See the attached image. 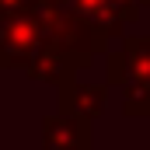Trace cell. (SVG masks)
Returning <instances> with one entry per match:
<instances>
[{
  "label": "cell",
  "mask_w": 150,
  "mask_h": 150,
  "mask_svg": "<svg viewBox=\"0 0 150 150\" xmlns=\"http://www.w3.org/2000/svg\"><path fill=\"white\" fill-rule=\"evenodd\" d=\"M108 84L122 87V115H150V35H126L105 59Z\"/></svg>",
  "instance_id": "cell-1"
},
{
  "label": "cell",
  "mask_w": 150,
  "mask_h": 150,
  "mask_svg": "<svg viewBox=\"0 0 150 150\" xmlns=\"http://www.w3.org/2000/svg\"><path fill=\"white\" fill-rule=\"evenodd\" d=\"M32 11H35L38 21H42V28H45L49 42H52L59 52H67L80 70H84L98 52H108V42L98 35L91 25H84L77 14H70L63 4L35 0V7H32Z\"/></svg>",
  "instance_id": "cell-2"
},
{
  "label": "cell",
  "mask_w": 150,
  "mask_h": 150,
  "mask_svg": "<svg viewBox=\"0 0 150 150\" xmlns=\"http://www.w3.org/2000/svg\"><path fill=\"white\" fill-rule=\"evenodd\" d=\"M49 35L35 18V11L0 18V70H32L45 52Z\"/></svg>",
  "instance_id": "cell-3"
},
{
  "label": "cell",
  "mask_w": 150,
  "mask_h": 150,
  "mask_svg": "<svg viewBox=\"0 0 150 150\" xmlns=\"http://www.w3.org/2000/svg\"><path fill=\"white\" fill-rule=\"evenodd\" d=\"M70 14H77L84 25H91L98 35L105 38H119L126 35V25H133L140 18V0H67L63 4Z\"/></svg>",
  "instance_id": "cell-4"
},
{
  "label": "cell",
  "mask_w": 150,
  "mask_h": 150,
  "mask_svg": "<svg viewBox=\"0 0 150 150\" xmlns=\"http://www.w3.org/2000/svg\"><path fill=\"white\" fill-rule=\"evenodd\" d=\"M42 150H94L91 122L63 112L45 115L42 119Z\"/></svg>",
  "instance_id": "cell-5"
},
{
  "label": "cell",
  "mask_w": 150,
  "mask_h": 150,
  "mask_svg": "<svg viewBox=\"0 0 150 150\" xmlns=\"http://www.w3.org/2000/svg\"><path fill=\"white\" fill-rule=\"evenodd\" d=\"M105 105H108V87H105V84L74 80V84L59 87V108H56V112L77 115V119H84V122H94V119H101Z\"/></svg>",
  "instance_id": "cell-6"
},
{
  "label": "cell",
  "mask_w": 150,
  "mask_h": 150,
  "mask_svg": "<svg viewBox=\"0 0 150 150\" xmlns=\"http://www.w3.org/2000/svg\"><path fill=\"white\" fill-rule=\"evenodd\" d=\"M35 0H0V18H11V14H25L32 11Z\"/></svg>",
  "instance_id": "cell-7"
},
{
  "label": "cell",
  "mask_w": 150,
  "mask_h": 150,
  "mask_svg": "<svg viewBox=\"0 0 150 150\" xmlns=\"http://www.w3.org/2000/svg\"><path fill=\"white\" fill-rule=\"evenodd\" d=\"M49 4H67V0H49Z\"/></svg>",
  "instance_id": "cell-8"
},
{
  "label": "cell",
  "mask_w": 150,
  "mask_h": 150,
  "mask_svg": "<svg viewBox=\"0 0 150 150\" xmlns=\"http://www.w3.org/2000/svg\"><path fill=\"white\" fill-rule=\"evenodd\" d=\"M140 4H143V7H150V0H140Z\"/></svg>",
  "instance_id": "cell-9"
}]
</instances>
